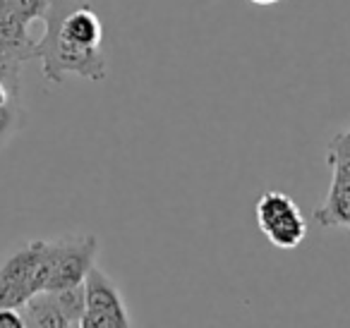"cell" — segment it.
Instances as JSON below:
<instances>
[{
    "label": "cell",
    "instance_id": "obj_1",
    "mask_svg": "<svg viewBox=\"0 0 350 328\" xmlns=\"http://www.w3.org/2000/svg\"><path fill=\"white\" fill-rule=\"evenodd\" d=\"M44 25V39L36 41V58L51 84H63L68 72L89 82L106 79L103 25L89 0H51Z\"/></svg>",
    "mask_w": 350,
    "mask_h": 328
},
{
    "label": "cell",
    "instance_id": "obj_2",
    "mask_svg": "<svg viewBox=\"0 0 350 328\" xmlns=\"http://www.w3.org/2000/svg\"><path fill=\"white\" fill-rule=\"evenodd\" d=\"M51 273L49 240L27 242L0 264V307L20 309L31 295L46 290Z\"/></svg>",
    "mask_w": 350,
    "mask_h": 328
},
{
    "label": "cell",
    "instance_id": "obj_3",
    "mask_svg": "<svg viewBox=\"0 0 350 328\" xmlns=\"http://www.w3.org/2000/svg\"><path fill=\"white\" fill-rule=\"evenodd\" d=\"M257 226L269 242L278 249H295L307 235V221L297 204L286 192L269 189L254 206Z\"/></svg>",
    "mask_w": 350,
    "mask_h": 328
},
{
    "label": "cell",
    "instance_id": "obj_4",
    "mask_svg": "<svg viewBox=\"0 0 350 328\" xmlns=\"http://www.w3.org/2000/svg\"><path fill=\"white\" fill-rule=\"evenodd\" d=\"M98 240L96 235H70L49 242L51 273L46 290H65L82 285L89 269L96 264Z\"/></svg>",
    "mask_w": 350,
    "mask_h": 328
},
{
    "label": "cell",
    "instance_id": "obj_5",
    "mask_svg": "<svg viewBox=\"0 0 350 328\" xmlns=\"http://www.w3.org/2000/svg\"><path fill=\"white\" fill-rule=\"evenodd\" d=\"M82 328H127L132 318L122 302L116 280L94 264L84 278V316Z\"/></svg>",
    "mask_w": 350,
    "mask_h": 328
},
{
    "label": "cell",
    "instance_id": "obj_6",
    "mask_svg": "<svg viewBox=\"0 0 350 328\" xmlns=\"http://www.w3.org/2000/svg\"><path fill=\"white\" fill-rule=\"evenodd\" d=\"M29 25L31 22L0 0V58L22 65L36 58V41L29 34Z\"/></svg>",
    "mask_w": 350,
    "mask_h": 328
},
{
    "label": "cell",
    "instance_id": "obj_7",
    "mask_svg": "<svg viewBox=\"0 0 350 328\" xmlns=\"http://www.w3.org/2000/svg\"><path fill=\"white\" fill-rule=\"evenodd\" d=\"M22 321L27 328H70V321L60 312V304L51 290L31 295L20 307Z\"/></svg>",
    "mask_w": 350,
    "mask_h": 328
},
{
    "label": "cell",
    "instance_id": "obj_8",
    "mask_svg": "<svg viewBox=\"0 0 350 328\" xmlns=\"http://www.w3.org/2000/svg\"><path fill=\"white\" fill-rule=\"evenodd\" d=\"M314 221L321 228H345L350 230V184L331 178L326 199L314 208Z\"/></svg>",
    "mask_w": 350,
    "mask_h": 328
},
{
    "label": "cell",
    "instance_id": "obj_9",
    "mask_svg": "<svg viewBox=\"0 0 350 328\" xmlns=\"http://www.w3.org/2000/svg\"><path fill=\"white\" fill-rule=\"evenodd\" d=\"M55 295L60 304V312L65 314V318L70 321V326H79L84 316V283L72 285L65 290H51Z\"/></svg>",
    "mask_w": 350,
    "mask_h": 328
},
{
    "label": "cell",
    "instance_id": "obj_10",
    "mask_svg": "<svg viewBox=\"0 0 350 328\" xmlns=\"http://www.w3.org/2000/svg\"><path fill=\"white\" fill-rule=\"evenodd\" d=\"M22 122H25V108H22V101L0 108V149L12 139V135L20 130Z\"/></svg>",
    "mask_w": 350,
    "mask_h": 328
},
{
    "label": "cell",
    "instance_id": "obj_11",
    "mask_svg": "<svg viewBox=\"0 0 350 328\" xmlns=\"http://www.w3.org/2000/svg\"><path fill=\"white\" fill-rule=\"evenodd\" d=\"M8 8L22 15L27 22H36V20H44L46 10H49L51 0H3Z\"/></svg>",
    "mask_w": 350,
    "mask_h": 328
},
{
    "label": "cell",
    "instance_id": "obj_12",
    "mask_svg": "<svg viewBox=\"0 0 350 328\" xmlns=\"http://www.w3.org/2000/svg\"><path fill=\"white\" fill-rule=\"evenodd\" d=\"M326 154H329V161L350 159V130L338 132V135L329 141V146H326Z\"/></svg>",
    "mask_w": 350,
    "mask_h": 328
},
{
    "label": "cell",
    "instance_id": "obj_13",
    "mask_svg": "<svg viewBox=\"0 0 350 328\" xmlns=\"http://www.w3.org/2000/svg\"><path fill=\"white\" fill-rule=\"evenodd\" d=\"M22 312L17 307H0V328H22Z\"/></svg>",
    "mask_w": 350,
    "mask_h": 328
},
{
    "label": "cell",
    "instance_id": "obj_14",
    "mask_svg": "<svg viewBox=\"0 0 350 328\" xmlns=\"http://www.w3.org/2000/svg\"><path fill=\"white\" fill-rule=\"evenodd\" d=\"M250 3H254V5H276L281 0H250Z\"/></svg>",
    "mask_w": 350,
    "mask_h": 328
}]
</instances>
